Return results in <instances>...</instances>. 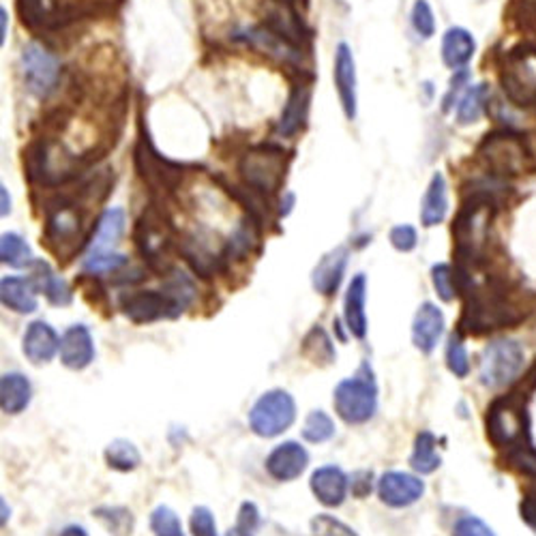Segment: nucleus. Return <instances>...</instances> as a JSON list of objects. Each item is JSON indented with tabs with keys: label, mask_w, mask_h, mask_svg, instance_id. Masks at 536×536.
I'll use <instances>...</instances> for the list:
<instances>
[{
	"label": "nucleus",
	"mask_w": 536,
	"mask_h": 536,
	"mask_svg": "<svg viewBox=\"0 0 536 536\" xmlns=\"http://www.w3.org/2000/svg\"><path fill=\"white\" fill-rule=\"evenodd\" d=\"M522 517L525 519V524L536 530V500H532V498H525L522 502Z\"/></svg>",
	"instance_id": "51"
},
{
	"label": "nucleus",
	"mask_w": 536,
	"mask_h": 536,
	"mask_svg": "<svg viewBox=\"0 0 536 536\" xmlns=\"http://www.w3.org/2000/svg\"><path fill=\"white\" fill-rule=\"evenodd\" d=\"M432 281H434L435 292H438V296L446 303H451L457 294H459V290H457L455 271L449 264H435L432 268Z\"/></svg>",
	"instance_id": "41"
},
{
	"label": "nucleus",
	"mask_w": 536,
	"mask_h": 536,
	"mask_svg": "<svg viewBox=\"0 0 536 536\" xmlns=\"http://www.w3.org/2000/svg\"><path fill=\"white\" fill-rule=\"evenodd\" d=\"M309 102H312V88L307 84H296L292 88L290 97H288L286 108L281 112V120H280V135L283 138H292L296 135L298 131L305 127V120H307V112H309Z\"/></svg>",
	"instance_id": "24"
},
{
	"label": "nucleus",
	"mask_w": 536,
	"mask_h": 536,
	"mask_svg": "<svg viewBox=\"0 0 536 536\" xmlns=\"http://www.w3.org/2000/svg\"><path fill=\"white\" fill-rule=\"evenodd\" d=\"M150 528L155 536H185L176 513L167 507H157L150 515Z\"/></svg>",
	"instance_id": "40"
},
{
	"label": "nucleus",
	"mask_w": 536,
	"mask_h": 536,
	"mask_svg": "<svg viewBox=\"0 0 536 536\" xmlns=\"http://www.w3.org/2000/svg\"><path fill=\"white\" fill-rule=\"evenodd\" d=\"M417 230L412 225H395L391 230V245L395 247L397 251H412L417 247Z\"/></svg>",
	"instance_id": "48"
},
{
	"label": "nucleus",
	"mask_w": 536,
	"mask_h": 536,
	"mask_svg": "<svg viewBox=\"0 0 536 536\" xmlns=\"http://www.w3.org/2000/svg\"><path fill=\"white\" fill-rule=\"evenodd\" d=\"M303 356L307 361H312L313 365H330L335 361V345L330 341L329 333L322 327H313L305 335L303 345H301Z\"/></svg>",
	"instance_id": "34"
},
{
	"label": "nucleus",
	"mask_w": 536,
	"mask_h": 536,
	"mask_svg": "<svg viewBox=\"0 0 536 536\" xmlns=\"http://www.w3.org/2000/svg\"><path fill=\"white\" fill-rule=\"evenodd\" d=\"M333 403L335 412L348 425L367 423L376 414L378 386L376 380H373L371 367L367 362L361 367L356 376L345 378L344 382H339L337 388H335Z\"/></svg>",
	"instance_id": "2"
},
{
	"label": "nucleus",
	"mask_w": 536,
	"mask_h": 536,
	"mask_svg": "<svg viewBox=\"0 0 536 536\" xmlns=\"http://www.w3.org/2000/svg\"><path fill=\"white\" fill-rule=\"evenodd\" d=\"M476 52V41L475 37L467 33L461 26H453V28L446 30L443 39V61L446 67L451 69H461L472 61Z\"/></svg>",
	"instance_id": "27"
},
{
	"label": "nucleus",
	"mask_w": 536,
	"mask_h": 536,
	"mask_svg": "<svg viewBox=\"0 0 536 536\" xmlns=\"http://www.w3.org/2000/svg\"><path fill=\"white\" fill-rule=\"evenodd\" d=\"M7 26H9V13L7 9H0V44L4 45V41H7Z\"/></svg>",
	"instance_id": "52"
},
{
	"label": "nucleus",
	"mask_w": 536,
	"mask_h": 536,
	"mask_svg": "<svg viewBox=\"0 0 536 536\" xmlns=\"http://www.w3.org/2000/svg\"><path fill=\"white\" fill-rule=\"evenodd\" d=\"M94 359L93 335L84 324H73L61 339V361L69 370H86Z\"/></svg>",
	"instance_id": "19"
},
{
	"label": "nucleus",
	"mask_w": 536,
	"mask_h": 536,
	"mask_svg": "<svg viewBox=\"0 0 536 536\" xmlns=\"http://www.w3.org/2000/svg\"><path fill=\"white\" fill-rule=\"evenodd\" d=\"M257 525H260V511L254 502H245L228 536H256Z\"/></svg>",
	"instance_id": "43"
},
{
	"label": "nucleus",
	"mask_w": 536,
	"mask_h": 536,
	"mask_svg": "<svg viewBox=\"0 0 536 536\" xmlns=\"http://www.w3.org/2000/svg\"><path fill=\"white\" fill-rule=\"evenodd\" d=\"M525 420L522 408L515 406L513 402L493 403L490 414H487V435L498 449H515L522 444Z\"/></svg>",
	"instance_id": "13"
},
{
	"label": "nucleus",
	"mask_w": 536,
	"mask_h": 536,
	"mask_svg": "<svg viewBox=\"0 0 536 536\" xmlns=\"http://www.w3.org/2000/svg\"><path fill=\"white\" fill-rule=\"evenodd\" d=\"M524 362H525L524 348L517 344V341L513 339L493 341V344L487 345L485 352H483L481 371H478L481 385L491 388V391H498V388L513 385V382L519 378V373L524 371Z\"/></svg>",
	"instance_id": "8"
},
{
	"label": "nucleus",
	"mask_w": 536,
	"mask_h": 536,
	"mask_svg": "<svg viewBox=\"0 0 536 536\" xmlns=\"http://www.w3.org/2000/svg\"><path fill=\"white\" fill-rule=\"evenodd\" d=\"M59 348H61L59 335H56V330L47 322H44V320H37V322H33L28 329H26L24 354L26 359L35 362V365L52 361V356L56 354V350Z\"/></svg>",
	"instance_id": "22"
},
{
	"label": "nucleus",
	"mask_w": 536,
	"mask_h": 536,
	"mask_svg": "<svg viewBox=\"0 0 536 536\" xmlns=\"http://www.w3.org/2000/svg\"><path fill=\"white\" fill-rule=\"evenodd\" d=\"M3 191H0V196H3V217H7L9 210H12V198H9L7 187H0Z\"/></svg>",
	"instance_id": "54"
},
{
	"label": "nucleus",
	"mask_w": 536,
	"mask_h": 536,
	"mask_svg": "<svg viewBox=\"0 0 536 536\" xmlns=\"http://www.w3.org/2000/svg\"><path fill=\"white\" fill-rule=\"evenodd\" d=\"M519 318L522 315L515 309V305L508 303L500 290L490 288V290H478L470 294L461 327L467 333L481 335L490 333V330L511 327V324L519 322Z\"/></svg>",
	"instance_id": "3"
},
{
	"label": "nucleus",
	"mask_w": 536,
	"mask_h": 536,
	"mask_svg": "<svg viewBox=\"0 0 536 536\" xmlns=\"http://www.w3.org/2000/svg\"><path fill=\"white\" fill-rule=\"evenodd\" d=\"M181 254L185 256V260L191 264L193 271L198 272L204 280L217 275L222 271L225 257V251H215L213 245L207 239H202L199 234H189L181 240Z\"/></svg>",
	"instance_id": "17"
},
{
	"label": "nucleus",
	"mask_w": 536,
	"mask_h": 536,
	"mask_svg": "<svg viewBox=\"0 0 536 536\" xmlns=\"http://www.w3.org/2000/svg\"><path fill=\"white\" fill-rule=\"evenodd\" d=\"M478 157L496 176H519L530 170V150L522 135L511 131H496L483 140Z\"/></svg>",
	"instance_id": "7"
},
{
	"label": "nucleus",
	"mask_w": 536,
	"mask_h": 536,
	"mask_svg": "<svg viewBox=\"0 0 536 536\" xmlns=\"http://www.w3.org/2000/svg\"><path fill=\"white\" fill-rule=\"evenodd\" d=\"M502 88L515 105L536 103V50L517 47L508 52L502 65Z\"/></svg>",
	"instance_id": "10"
},
{
	"label": "nucleus",
	"mask_w": 536,
	"mask_h": 536,
	"mask_svg": "<svg viewBox=\"0 0 536 536\" xmlns=\"http://www.w3.org/2000/svg\"><path fill=\"white\" fill-rule=\"evenodd\" d=\"M444 333V313L434 303H423L412 322V341L423 354L434 352Z\"/></svg>",
	"instance_id": "20"
},
{
	"label": "nucleus",
	"mask_w": 536,
	"mask_h": 536,
	"mask_svg": "<svg viewBox=\"0 0 536 536\" xmlns=\"http://www.w3.org/2000/svg\"><path fill=\"white\" fill-rule=\"evenodd\" d=\"M286 167L288 164L281 149L257 146V149L245 152L239 164V172L249 191L271 198L281 187L283 178H286Z\"/></svg>",
	"instance_id": "5"
},
{
	"label": "nucleus",
	"mask_w": 536,
	"mask_h": 536,
	"mask_svg": "<svg viewBox=\"0 0 536 536\" xmlns=\"http://www.w3.org/2000/svg\"><path fill=\"white\" fill-rule=\"evenodd\" d=\"M412 26L414 30L423 37V39H429L435 33V20H434V12L429 7L427 0H417L412 9Z\"/></svg>",
	"instance_id": "44"
},
{
	"label": "nucleus",
	"mask_w": 536,
	"mask_h": 536,
	"mask_svg": "<svg viewBox=\"0 0 536 536\" xmlns=\"http://www.w3.org/2000/svg\"><path fill=\"white\" fill-rule=\"evenodd\" d=\"M312 491L324 507H339L348 493V476L337 466H322L312 475Z\"/></svg>",
	"instance_id": "21"
},
{
	"label": "nucleus",
	"mask_w": 536,
	"mask_h": 536,
	"mask_svg": "<svg viewBox=\"0 0 536 536\" xmlns=\"http://www.w3.org/2000/svg\"><path fill=\"white\" fill-rule=\"evenodd\" d=\"M191 532H193V536H217V525H215V517L207 507L193 508V513H191Z\"/></svg>",
	"instance_id": "46"
},
{
	"label": "nucleus",
	"mask_w": 536,
	"mask_h": 536,
	"mask_svg": "<svg viewBox=\"0 0 536 536\" xmlns=\"http://www.w3.org/2000/svg\"><path fill=\"white\" fill-rule=\"evenodd\" d=\"M333 434H335L333 418H330L327 412H322V410H313V412L305 418L303 438L307 440V443H313V444L327 443V440L333 438Z\"/></svg>",
	"instance_id": "37"
},
{
	"label": "nucleus",
	"mask_w": 536,
	"mask_h": 536,
	"mask_svg": "<svg viewBox=\"0 0 536 536\" xmlns=\"http://www.w3.org/2000/svg\"><path fill=\"white\" fill-rule=\"evenodd\" d=\"M0 257H3V264H9L13 268H22L33 264V254H30V247L26 245V240L20 234H4L3 243H0Z\"/></svg>",
	"instance_id": "36"
},
{
	"label": "nucleus",
	"mask_w": 536,
	"mask_h": 536,
	"mask_svg": "<svg viewBox=\"0 0 536 536\" xmlns=\"http://www.w3.org/2000/svg\"><path fill=\"white\" fill-rule=\"evenodd\" d=\"M365 298H367V280L362 272H359V275L350 281L348 294H345V322H348L350 333L359 339H362L367 335Z\"/></svg>",
	"instance_id": "28"
},
{
	"label": "nucleus",
	"mask_w": 536,
	"mask_h": 536,
	"mask_svg": "<svg viewBox=\"0 0 536 536\" xmlns=\"http://www.w3.org/2000/svg\"><path fill=\"white\" fill-rule=\"evenodd\" d=\"M438 440L432 432H420L414 440V451L410 457V464L418 475H432L434 470L440 467V455H438Z\"/></svg>",
	"instance_id": "33"
},
{
	"label": "nucleus",
	"mask_w": 536,
	"mask_h": 536,
	"mask_svg": "<svg viewBox=\"0 0 536 536\" xmlns=\"http://www.w3.org/2000/svg\"><path fill=\"white\" fill-rule=\"evenodd\" d=\"M345 264H348V249L337 247V249L329 251L322 260L318 262L313 271V288L324 296L337 292L341 280H344Z\"/></svg>",
	"instance_id": "23"
},
{
	"label": "nucleus",
	"mask_w": 536,
	"mask_h": 536,
	"mask_svg": "<svg viewBox=\"0 0 536 536\" xmlns=\"http://www.w3.org/2000/svg\"><path fill=\"white\" fill-rule=\"evenodd\" d=\"M35 283L22 277H4L0 283V298L4 307L13 309L18 313H33L37 309Z\"/></svg>",
	"instance_id": "29"
},
{
	"label": "nucleus",
	"mask_w": 536,
	"mask_h": 536,
	"mask_svg": "<svg viewBox=\"0 0 536 536\" xmlns=\"http://www.w3.org/2000/svg\"><path fill=\"white\" fill-rule=\"evenodd\" d=\"M94 515H97V517L102 519L105 525H108L110 532H114L118 536L131 534V528H134V517H131V513L127 511V508L105 507V508H97Z\"/></svg>",
	"instance_id": "39"
},
{
	"label": "nucleus",
	"mask_w": 536,
	"mask_h": 536,
	"mask_svg": "<svg viewBox=\"0 0 536 536\" xmlns=\"http://www.w3.org/2000/svg\"><path fill=\"white\" fill-rule=\"evenodd\" d=\"M371 491V472H359L352 476V493L354 496H367Z\"/></svg>",
	"instance_id": "50"
},
{
	"label": "nucleus",
	"mask_w": 536,
	"mask_h": 536,
	"mask_svg": "<svg viewBox=\"0 0 536 536\" xmlns=\"http://www.w3.org/2000/svg\"><path fill=\"white\" fill-rule=\"evenodd\" d=\"M30 382L22 373H4L0 380V406L7 414H20L30 403Z\"/></svg>",
	"instance_id": "31"
},
{
	"label": "nucleus",
	"mask_w": 536,
	"mask_h": 536,
	"mask_svg": "<svg viewBox=\"0 0 536 536\" xmlns=\"http://www.w3.org/2000/svg\"><path fill=\"white\" fill-rule=\"evenodd\" d=\"M22 77L30 94L45 99L59 86L61 62L50 50L33 41L22 50Z\"/></svg>",
	"instance_id": "12"
},
{
	"label": "nucleus",
	"mask_w": 536,
	"mask_h": 536,
	"mask_svg": "<svg viewBox=\"0 0 536 536\" xmlns=\"http://www.w3.org/2000/svg\"><path fill=\"white\" fill-rule=\"evenodd\" d=\"M105 461H108V466L114 467V470L129 472L140 466V453L138 449H135V444L129 443V440H114V443L105 449Z\"/></svg>",
	"instance_id": "35"
},
{
	"label": "nucleus",
	"mask_w": 536,
	"mask_h": 536,
	"mask_svg": "<svg viewBox=\"0 0 536 536\" xmlns=\"http://www.w3.org/2000/svg\"><path fill=\"white\" fill-rule=\"evenodd\" d=\"M125 264H127V257L123 254H114V251H108V254H88L86 260H84V271L88 275H105V272L118 271Z\"/></svg>",
	"instance_id": "38"
},
{
	"label": "nucleus",
	"mask_w": 536,
	"mask_h": 536,
	"mask_svg": "<svg viewBox=\"0 0 536 536\" xmlns=\"http://www.w3.org/2000/svg\"><path fill=\"white\" fill-rule=\"evenodd\" d=\"M296 418V403L290 393L275 388L268 391L254 403L249 412V425L260 438H275L286 432Z\"/></svg>",
	"instance_id": "9"
},
{
	"label": "nucleus",
	"mask_w": 536,
	"mask_h": 536,
	"mask_svg": "<svg viewBox=\"0 0 536 536\" xmlns=\"http://www.w3.org/2000/svg\"><path fill=\"white\" fill-rule=\"evenodd\" d=\"M378 493L388 507L403 508L423 498L425 485L418 476L406 475V472H386L378 483Z\"/></svg>",
	"instance_id": "16"
},
{
	"label": "nucleus",
	"mask_w": 536,
	"mask_h": 536,
	"mask_svg": "<svg viewBox=\"0 0 536 536\" xmlns=\"http://www.w3.org/2000/svg\"><path fill=\"white\" fill-rule=\"evenodd\" d=\"M493 215H496V207L490 193H475L470 199H466L453 223L457 266L470 268L481 260L490 240Z\"/></svg>",
	"instance_id": "1"
},
{
	"label": "nucleus",
	"mask_w": 536,
	"mask_h": 536,
	"mask_svg": "<svg viewBox=\"0 0 536 536\" xmlns=\"http://www.w3.org/2000/svg\"><path fill=\"white\" fill-rule=\"evenodd\" d=\"M135 167L142 181L149 185L152 191H175L181 185L183 175H185V166L175 164V161L166 159L164 155L157 152L149 135H140L138 146H135Z\"/></svg>",
	"instance_id": "11"
},
{
	"label": "nucleus",
	"mask_w": 536,
	"mask_h": 536,
	"mask_svg": "<svg viewBox=\"0 0 536 536\" xmlns=\"http://www.w3.org/2000/svg\"><path fill=\"white\" fill-rule=\"evenodd\" d=\"M335 88H337L341 108L348 120L356 118L359 112V94H356V65L348 44H339L335 52Z\"/></svg>",
	"instance_id": "15"
},
{
	"label": "nucleus",
	"mask_w": 536,
	"mask_h": 536,
	"mask_svg": "<svg viewBox=\"0 0 536 536\" xmlns=\"http://www.w3.org/2000/svg\"><path fill=\"white\" fill-rule=\"evenodd\" d=\"M61 536H88L86 530L80 528V525H67L65 530H62Z\"/></svg>",
	"instance_id": "53"
},
{
	"label": "nucleus",
	"mask_w": 536,
	"mask_h": 536,
	"mask_svg": "<svg viewBox=\"0 0 536 536\" xmlns=\"http://www.w3.org/2000/svg\"><path fill=\"white\" fill-rule=\"evenodd\" d=\"M312 530L315 536H359L350 525L330 517V515H318L312 522Z\"/></svg>",
	"instance_id": "45"
},
{
	"label": "nucleus",
	"mask_w": 536,
	"mask_h": 536,
	"mask_svg": "<svg viewBox=\"0 0 536 536\" xmlns=\"http://www.w3.org/2000/svg\"><path fill=\"white\" fill-rule=\"evenodd\" d=\"M446 365H449V370L453 371L457 378H466L467 373H470V359H467V350L459 335H453V337L449 339Z\"/></svg>",
	"instance_id": "42"
},
{
	"label": "nucleus",
	"mask_w": 536,
	"mask_h": 536,
	"mask_svg": "<svg viewBox=\"0 0 536 536\" xmlns=\"http://www.w3.org/2000/svg\"><path fill=\"white\" fill-rule=\"evenodd\" d=\"M309 464L307 451L298 443H283L272 449V453L266 457L268 475L277 481H294L305 472Z\"/></svg>",
	"instance_id": "18"
},
{
	"label": "nucleus",
	"mask_w": 536,
	"mask_h": 536,
	"mask_svg": "<svg viewBox=\"0 0 536 536\" xmlns=\"http://www.w3.org/2000/svg\"><path fill=\"white\" fill-rule=\"evenodd\" d=\"M453 536H496L493 530L483 519L475 517V515H466L459 522L455 524Z\"/></svg>",
	"instance_id": "47"
},
{
	"label": "nucleus",
	"mask_w": 536,
	"mask_h": 536,
	"mask_svg": "<svg viewBox=\"0 0 536 536\" xmlns=\"http://www.w3.org/2000/svg\"><path fill=\"white\" fill-rule=\"evenodd\" d=\"M33 283L39 292L45 294V298L52 305H69L71 290L65 281L52 271V266L44 260H33Z\"/></svg>",
	"instance_id": "30"
},
{
	"label": "nucleus",
	"mask_w": 536,
	"mask_h": 536,
	"mask_svg": "<svg viewBox=\"0 0 536 536\" xmlns=\"http://www.w3.org/2000/svg\"><path fill=\"white\" fill-rule=\"evenodd\" d=\"M45 243L52 254L62 260H69L80 249L82 234V215L77 204L69 198H59L45 210Z\"/></svg>",
	"instance_id": "4"
},
{
	"label": "nucleus",
	"mask_w": 536,
	"mask_h": 536,
	"mask_svg": "<svg viewBox=\"0 0 536 536\" xmlns=\"http://www.w3.org/2000/svg\"><path fill=\"white\" fill-rule=\"evenodd\" d=\"M446 213H449V189H446L444 176L435 172L420 204V222L425 228H434L444 222Z\"/></svg>",
	"instance_id": "26"
},
{
	"label": "nucleus",
	"mask_w": 536,
	"mask_h": 536,
	"mask_svg": "<svg viewBox=\"0 0 536 536\" xmlns=\"http://www.w3.org/2000/svg\"><path fill=\"white\" fill-rule=\"evenodd\" d=\"M487 103H490V86L487 84H476V86L467 88L464 97L459 99V105H457V123L464 125V127L478 123V118L487 110Z\"/></svg>",
	"instance_id": "32"
},
{
	"label": "nucleus",
	"mask_w": 536,
	"mask_h": 536,
	"mask_svg": "<svg viewBox=\"0 0 536 536\" xmlns=\"http://www.w3.org/2000/svg\"><path fill=\"white\" fill-rule=\"evenodd\" d=\"M125 232V213L120 208H110L99 217L97 228H94L91 243H88V254H108L112 251L120 236Z\"/></svg>",
	"instance_id": "25"
},
{
	"label": "nucleus",
	"mask_w": 536,
	"mask_h": 536,
	"mask_svg": "<svg viewBox=\"0 0 536 536\" xmlns=\"http://www.w3.org/2000/svg\"><path fill=\"white\" fill-rule=\"evenodd\" d=\"M511 464L517 467V470L525 472V475H532L536 476V453L532 451L524 449L522 444L517 446V449L511 453Z\"/></svg>",
	"instance_id": "49"
},
{
	"label": "nucleus",
	"mask_w": 536,
	"mask_h": 536,
	"mask_svg": "<svg viewBox=\"0 0 536 536\" xmlns=\"http://www.w3.org/2000/svg\"><path fill=\"white\" fill-rule=\"evenodd\" d=\"M135 247L140 256L144 257L146 264L152 271L167 272L170 271V249H172V225L167 217L157 207H150L142 213V217L135 223Z\"/></svg>",
	"instance_id": "6"
},
{
	"label": "nucleus",
	"mask_w": 536,
	"mask_h": 536,
	"mask_svg": "<svg viewBox=\"0 0 536 536\" xmlns=\"http://www.w3.org/2000/svg\"><path fill=\"white\" fill-rule=\"evenodd\" d=\"M123 312L131 322L149 324L161 318H176L181 309L164 290H146L134 292L123 301Z\"/></svg>",
	"instance_id": "14"
}]
</instances>
